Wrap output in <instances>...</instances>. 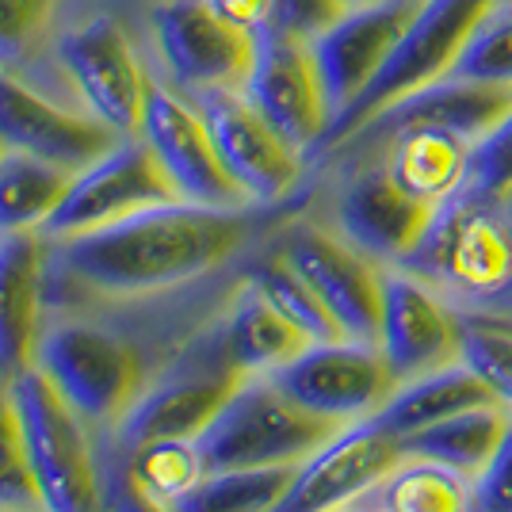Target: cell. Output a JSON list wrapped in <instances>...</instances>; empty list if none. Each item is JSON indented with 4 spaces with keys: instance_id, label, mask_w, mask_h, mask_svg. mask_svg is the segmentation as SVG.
Returning a JSON list of instances; mask_svg holds the SVG:
<instances>
[{
    "instance_id": "obj_12",
    "label": "cell",
    "mask_w": 512,
    "mask_h": 512,
    "mask_svg": "<svg viewBox=\"0 0 512 512\" xmlns=\"http://www.w3.org/2000/svg\"><path fill=\"white\" fill-rule=\"evenodd\" d=\"M509 111H512V81H474V77H451L448 73V77H440V81H432V85L417 88V92H409L402 100H394L379 115H371L356 134H348L344 142H337L310 169L367 161L390 134L409 127L451 130V134H459V138H467V142L478 146Z\"/></svg>"
},
{
    "instance_id": "obj_3",
    "label": "cell",
    "mask_w": 512,
    "mask_h": 512,
    "mask_svg": "<svg viewBox=\"0 0 512 512\" xmlns=\"http://www.w3.org/2000/svg\"><path fill=\"white\" fill-rule=\"evenodd\" d=\"M46 512H111V444L58 394L39 367L8 383Z\"/></svg>"
},
{
    "instance_id": "obj_19",
    "label": "cell",
    "mask_w": 512,
    "mask_h": 512,
    "mask_svg": "<svg viewBox=\"0 0 512 512\" xmlns=\"http://www.w3.org/2000/svg\"><path fill=\"white\" fill-rule=\"evenodd\" d=\"M119 138L123 134H115L96 115L35 88L12 69H0V146L81 172L96 157H104Z\"/></svg>"
},
{
    "instance_id": "obj_2",
    "label": "cell",
    "mask_w": 512,
    "mask_h": 512,
    "mask_svg": "<svg viewBox=\"0 0 512 512\" xmlns=\"http://www.w3.org/2000/svg\"><path fill=\"white\" fill-rule=\"evenodd\" d=\"M425 279L459 310L512 306V207L509 199L455 192L444 199L421 241L398 264Z\"/></svg>"
},
{
    "instance_id": "obj_24",
    "label": "cell",
    "mask_w": 512,
    "mask_h": 512,
    "mask_svg": "<svg viewBox=\"0 0 512 512\" xmlns=\"http://www.w3.org/2000/svg\"><path fill=\"white\" fill-rule=\"evenodd\" d=\"M490 402H497L493 390L459 360L451 367H440V371H428L421 379L398 383V390L386 398V406L375 413V421L386 432H394L398 440H406L421 428L440 425L463 409L490 406Z\"/></svg>"
},
{
    "instance_id": "obj_31",
    "label": "cell",
    "mask_w": 512,
    "mask_h": 512,
    "mask_svg": "<svg viewBox=\"0 0 512 512\" xmlns=\"http://www.w3.org/2000/svg\"><path fill=\"white\" fill-rule=\"evenodd\" d=\"M463 363L512 413V310H459Z\"/></svg>"
},
{
    "instance_id": "obj_37",
    "label": "cell",
    "mask_w": 512,
    "mask_h": 512,
    "mask_svg": "<svg viewBox=\"0 0 512 512\" xmlns=\"http://www.w3.org/2000/svg\"><path fill=\"white\" fill-rule=\"evenodd\" d=\"M474 512H512V421L490 467L474 482Z\"/></svg>"
},
{
    "instance_id": "obj_33",
    "label": "cell",
    "mask_w": 512,
    "mask_h": 512,
    "mask_svg": "<svg viewBox=\"0 0 512 512\" xmlns=\"http://www.w3.org/2000/svg\"><path fill=\"white\" fill-rule=\"evenodd\" d=\"M0 512H46L8 383H0Z\"/></svg>"
},
{
    "instance_id": "obj_42",
    "label": "cell",
    "mask_w": 512,
    "mask_h": 512,
    "mask_svg": "<svg viewBox=\"0 0 512 512\" xmlns=\"http://www.w3.org/2000/svg\"><path fill=\"white\" fill-rule=\"evenodd\" d=\"M348 4H360V0H348Z\"/></svg>"
},
{
    "instance_id": "obj_41",
    "label": "cell",
    "mask_w": 512,
    "mask_h": 512,
    "mask_svg": "<svg viewBox=\"0 0 512 512\" xmlns=\"http://www.w3.org/2000/svg\"><path fill=\"white\" fill-rule=\"evenodd\" d=\"M505 199H509V207H512V195H505Z\"/></svg>"
},
{
    "instance_id": "obj_1",
    "label": "cell",
    "mask_w": 512,
    "mask_h": 512,
    "mask_svg": "<svg viewBox=\"0 0 512 512\" xmlns=\"http://www.w3.org/2000/svg\"><path fill=\"white\" fill-rule=\"evenodd\" d=\"M299 207H306V199L241 211L161 203L85 234L46 237V310L150 299L199 283L245 260Z\"/></svg>"
},
{
    "instance_id": "obj_35",
    "label": "cell",
    "mask_w": 512,
    "mask_h": 512,
    "mask_svg": "<svg viewBox=\"0 0 512 512\" xmlns=\"http://www.w3.org/2000/svg\"><path fill=\"white\" fill-rule=\"evenodd\" d=\"M459 192L505 199L512 195V111L470 150L467 180Z\"/></svg>"
},
{
    "instance_id": "obj_23",
    "label": "cell",
    "mask_w": 512,
    "mask_h": 512,
    "mask_svg": "<svg viewBox=\"0 0 512 512\" xmlns=\"http://www.w3.org/2000/svg\"><path fill=\"white\" fill-rule=\"evenodd\" d=\"M474 142L440 127H409L390 134L367 161H383L398 188L440 207L463 188Z\"/></svg>"
},
{
    "instance_id": "obj_17",
    "label": "cell",
    "mask_w": 512,
    "mask_h": 512,
    "mask_svg": "<svg viewBox=\"0 0 512 512\" xmlns=\"http://www.w3.org/2000/svg\"><path fill=\"white\" fill-rule=\"evenodd\" d=\"M379 352L398 383L421 379L463 360V314L459 306L402 268L383 276V321Z\"/></svg>"
},
{
    "instance_id": "obj_43",
    "label": "cell",
    "mask_w": 512,
    "mask_h": 512,
    "mask_svg": "<svg viewBox=\"0 0 512 512\" xmlns=\"http://www.w3.org/2000/svg\"><path fill=\"white\" fill-rule=\"evenodd\" d=\"M505 310H512V306H505Z\"/></svg>"
},
{
    "instance_id": "obj_14",
    "label": "cell",
    "mask_w": 512,
    "mask_h": 512,
    "mask_svg": "<svg viewBox=\"0 0 512 512\" xmlns=\"http://www.w3.org/2000/svg\"><path fill=\"white\" fill-rule=\"evenodd\" d=\"M253 39V69L241 92L272 123L279 138L295 146L310 165V157L318 153L321 138L333 123L314 43L291 31H279V27H260L253 31Z\"/></svg>"
},
{
    "instance_id": "obj_16",
    "label": "cell",
    "mask_w": 512,
    "mask_h": 512,
    "mask_svg": "<svg viewBox=\"0 0 512 512\" xmlns=\"http://www.w3.org/2000/svg\"><path fill=\"white\" fill-rule=\"evenodd\" d=\"M138 134L146 138V146L161 161V169H165V176L172 180V188L184 203L218 207V211L253 207L230 180V172L222 169L218 150L211 142V130L203 123L199 107L184 92H176L165 81H153Z\"/></svg>"
},
{
    "instance_id": "obj_26",
    "label": "cell",
    "mask_w": 512,
    "mask_h": 512,
    "mask_svg": "<svg viewBox=\"0 0 512 512\" xmlns=\"http://www.w3.org/2000/svg\"><path fill=\"white\" fill-rule=\"evenodd\" d=\"M73 184V172L35 157V153L0 146V234L43 230Z\"/></svg>"
},
{
    "instance_id": "obj_36",
    "label": "cell",
    "mask_w": 512,
    "mask_h": 512,
    "mask_svg": "<svg viewBox=\"0 0 512 512\" xmlns=\"http://www.w3.org/2000/svg\"><path fill=\"white\" fill-rule=\"evenodd\" d=\"M344 12H348V0H276L272 27L302 35V39H318L325 27L341 20Z\"/></svg>"
},
{
    "instance_id": "obj_28",
    "label": "cell",
    "mask_w": 512,
    "mask_h": 512,
    "mask_svg": "<svg viewBox=\"0 0 512 512\" xmlns=\"http://www.w3.org/2000/svg\"><path fill=\"white\" fill-rule=\"evenodd\" d=\"M299 467L211 470L188 493L169 501V512H276Z\"/></svg>"
},
{
    "instance_id": "obj_38",
    "label": "cell",
    "mask_w": 512,
    "mask_h": 512,
    "mask_svg": "<svg viewBox=\"0 0 512 512\" xmlns=\"http://www.w3.org/2000/svg\"><path fill=\"white\" fill-rule=\"evenodd\" d=\"M211 8L245 31L272 27V16H276V0H211Z\"/></svg>"
},
{
    "instance_id": "obj_10",
    "label": "cell",
    "mask_w": 512,
    "mask_h": 512,
    "mask_svg": "<svg viewBox=\"0 0 512 512\" xmlns=\"http://www.w3.org/2000/svg\"><path fill=\"white\" fill-rule=\"evenodd\" d=\"M188 100L211 130L222 169L253 207H287L302 199V180L310 172L306 157L279 138L241 88H211Z\"/></svg>"
},
{
    "instance_id": "obj_22",
    "label": "cell",
    "mask_w": 512,
    "mask_h": 512,
    "mask_svg": "<svg viewBox=\"0 0 512 512\" xmlns=\"http://www.w3.org/2000/svg\"><path fill=\"white\" fill-rule=\"evenodd\" d=\"M214 329L241 375H268L310 344L245 276H237L230 299L214 318Z\"/></svg>"
},
{
    "instance_id": "obj_9",
    "label": "cell",
    "mask_w": 512,
    "mask_h": 512,
    "mask_svg": "<svg viewBox=\"0 0 512 512\" xmlns=\"http://www.w3.org/2000/svg\"><path fill=\"white\" fill-rule=\"evenodd\" d=\"M333 180L321 218L333 234H341L352 249L371 256L383 268H398L406 253L421 241L436 207L409 195L394 184L383 161H352V165H325Z\"/></svg>"
},
{
    "instance_id": "obj_25",
    "label": "cell",
    "mask_w": 512,
    "mask_h": 512,
    "mask_svg": "<svg viewBox=\"0 0 512 512\" xmlns=\"http://www.w3.org/2000/svg\"><path fill=\"white\" fill-rule=\"evenodd\" d=\"M512 413L501 402L490 406H474L455 413L440 425H428L421 432H413L402 440V451L413 459H428V463H440L448 470H459L478 482V474L490 467V459L497 455L505 432H509Z\"/></svg>"
},
{
    "instance_id": "obj_21",
    "label": "cell",
    "mask_w": 512,
    "mask_h": 512,
    "mask_svg": "<svg viewBox=\"0 0 512 512\" xmlns=\"http://www.w3.org/2000/svg\"><path fill=\"white\" fill-rule=\"evenodd\" d=\"M46 325V234H0V383L35 367Z\"/></svg>"
},
{
    "instance_id": "obj_20",
    "label": "cell",
    "mask_w": 512,
    "mask_h": 512,
    "mask_svg": "<svg viewBox=\"0 0 512 512\" xmlns=\"http://www.w3.org/2000/svg\"><path fill=\"white\" fill-rule=\"evenodd\" d=\"M417 8L421 0H360L348 4V12L318 39H310L333 119L371 85Z\"/></svg>"
},
{
    "instance_id": "obj_18",
    "label": "cell",
    "mask_w": 512,
    "mask_h": 512,
    "mask_svg": "<svg viewBox=\"0 0 512 512\" xmlns=\"http://www.w3.org/2000/svg\"><path fill=\"white\" fill-rule=\"evenodd\" d=\"M402 459V440L375 417L344 425L329 444L299 463L276 512H337L379 490Z\"/></svg>"
},
{
    "instance_id": "obj_40",
    "label": "cell",
    "mask_w": 512,
    "mask_h": 512,
    "mask_svg": "<svg viewBox=\"0 0 512 512\" xmlns=\"http://www.w3.org/2000/svg\"><path fill=\"white\" fill-rule=\"evenodd\" d=\"M375 501H379V497H375ZM379 512H390V509H383V505H379Z\"/></svg>"
},
{
    "instance_id": "obj_13",
    "label": "cell",
    "mask_w": 512,
    "mask_h": 512,
    "mask_svg": "<svg viewBox=\"0 0 512 512\" xmlns=\"http://www.w3.org/2000/svg\"><path fill=\"white\" fill-rule=\"evenodd\" d=\"M268 379L302 409L337 425H356L375 417L386 398L398 390L379 344L363 341H318L306 344L299 356L268 371Z\"/></svg>"
},
{
    "instance_id": "obj_27",
    "label": "cell",
    "mask_w": 512,
    "mask_h": 512,
    "mask_svg": "<svg viewBox=\"0 0 512 512\" xmlns=\"http://www.w3.org/2000/svg\"><path fill=\"white\" fill-rule=\"evenodd\" d=\"M241 276L253 283L264 299L276 306L283 318L299 329L310 344L318 341H341V325L325 310V302L310 291V283L276 253V245L264 237L253 253L241 260Z\"/></svg>"
},
{
    "instance_id": "obj_39",
    "label": "cell",
    "mask_w": 512,
    "mask_h": 512,
    "mask_svg": "<svg viewBox=\"0 0 512 512\" xmlns=\"http://www.w3.org/2000/svg\"><path fill=\"white\" fill-rule=\"evenodd\" d=\"M111 512H169V509L150 501V497H142V493L123 478V470L115 467L111 470Z\"/></svg>"
},
{
    "instance_id": "obj_4",
    "label": "cell",
    "mask_w": 512,
    "mask_h": 512,
    "mask_svg": "<svg viewBox=\"0 0 512 512\" xmlns=\"http://www.w3.org/2000/svg\"><path fill=\"white\" fill-rule=\"evenodd\" d=\"M344 425L291 402L268 375H245L195 436L203 470L299 467Z\"/></svg>"
},
{
    "instance_id": "obj_11",
    "label": "cell",
    "mask_w": 512,
    "mask_h": 512,
    "mask_svg": "<svg viewBox=\"0 0 512 512\" xmlns=\"http://www.w3.org/2000/svg\"><path fill=\"white\" fill-rule=\"evenodd\" d=\"M150 35L161 81L184 96L245 88L253 69V31L218 16L211 0H161L150 8Z\"/></svg>"
},
{
    "instance_id": "obj_7",
    "label": "cell",
    "mask_w": 512,
    "mask_h": 512,
    "mask_svg": "<svg viewBox=\"0 0 512 512\" xmlns=\"http://www.w3.org/2000/svg\"><path fill=\"white\" fill-rule=\"evenodd\" d=\"M54 69L69 96L115 134H138L153 77L130 27L111 12H92L54 35Z\"/></svg>"
},
{
    "instance_id": "obj_34",
    "label": "cell",
    "mask_w": 512,
    "mask_h": 512,
    "mask_svg": "<svg viewBox=\"0 0 512 512\" xmlns=\"http://www.w3.org/2000/svg\"><path fill=\"white\" fill-rule=\"evenodd\" d=\"M451 77L512 81V0H497L478 20L463 54L451 65Z\"/></svg>"
},
{
    "instance_id": "obj_15",
    "label": "cell",
    "mask_w": 512,
    "mask_h": 512,
    "mask_svg": "<svg viewBox=\"0 0 512 512\" xmlns=\"http://www.w3.org/2000/svg\"><path fill=\"white\" fill-rule=\"evenodd\" d=\"M161 203H184L172 180L165 176L161 161L153 157L142 134L119 138L104 157H96L92 165L73 172V184L58 211L50 214L43 226L46 237H73L111 226L119 218H130L138 211H150Z\"/></svg>"
},
{
    "instance_id": "obj_32",
    "label": "cell",
    "mask_w": 512,
    "mask_h": 512,
    "mask_svg": "<svg viewBox=\"0 0 512 512\" xmlns=\"http://www.w3.org/2000/svg\"><path fill=\"white\" fill-rule=\"evenodd\" d=\"M62 8L65 0H0V69L27 73Z\"/></svg>"
},
{
    "instance_id": "obj_30",
    "label": "cell",
    "mask_w": 512,
    "mask_h": 512,
    "mask_svg": "<svg viewBox=\"0 0 512 512\" xmlns=\"http://www.w3.org/2000/svg\"><path fill=\"white\" fill-rule=\"evenodd\" d=\"M115 467L123 470L134 490L157 505H169L180 493H188L207 474L195 440H153L142 448L127 451Z\"/></svg>"
},
{
    "instance_id": "obj_29",
    "label": "cell",
    "mask_w": 512,
    "mask_h": 512,
    "mask_svg": "<svg viewBox=\"0 0 512 512\" xmlns=\"http://www.w3.org/2000/svg\"><path fill=\"white\" fill-rule=\"evenodd\" d=\"M375 497L390 512H474V478L406 455Z\"/></svg>"
},
{
    "instance_id": "obj_6",
    "label": "cell",
    "mask_w": 512,
    "mask_h": 512,
    "mask_svg": "<svg viewBox=\"0 0 512 512\" xmlns=\"http://www.w3.org/2000/svg\"><path fill=\"white\" fill-rule=\"evenodd\" d=\"M497 0H421L417 16L409 20V27L402 31V39L394 43L390 58L383 62V69L371 77V85L363 88L352 104L344 107L341 115L329 123L325 138H321L318 153L310 157V165L325 157L337 142H344L348 134L379 115L383 107H390L394 100H402L417 88L432 85L440 77H448L455 58L463 54L470 31L478 27V20L490 12Z\"/></svg>"
},
{
    "instance_id": "obj_8",
    "label": "cell",
    "mask_w": 512,
    "mask_h": 512,
    "mask_svg": "<svg viewBox=\"0 0 512 512\" xmlns=\"http://www.w3.org/2000/svg\"><path fill=\"white\" fill-rule=\"evenodd\" d=\"M268 241L310 283V291L325 302V310L333 314L348 341L379 344L386 276L383 264L352 249L341 234H333L306 207L287 214L268 234Z\"/></svg>"
},
{
    "instance_id": "obj_5",
    "label": "cell",
    "mask_w": 512,
    "mask_h": 512,
    "mask_svg": "<svg viewBox=\"0 0 512 512\" xmlns=\"http://www.w3.org/2000/svg\"><path fill=\"white\" fill-rule=\"evenodd\" d=\"M241 379L245 375L230 363L214 321H207L123 413V421L111 436L115 463L127 451L153 444V440H195Z\"/></svg>"
}]
</instances>
